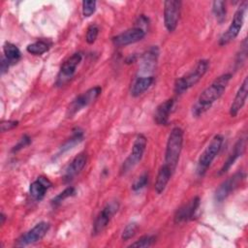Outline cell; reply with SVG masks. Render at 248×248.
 <instances>
[{"instance_id": "6da1fadb", "label": "cell", "mask_w": 248, "mask_h": 248, "mask_svg": "<svg viewBox=\"0 0 248 248\" xmlns=\"http://www.w3.org/2000/svg\"><path fill=\"white\" fill-rule=\"evenodd\" d=\"M231 79V73L223 74L214 79V81L200 94L197 102L192 108V114L195 117H199L206 112L212 107V105L224 94Z\"/></svg>"}, {"instance_id": "7a4b0ae2", "label": "cell", "mask_w": 248, "mask_h": 248, "mask_svg": "<svg viewBox=\"0 0 248 248\" xmlns=\"http://www.w3.org/2000/svg\"><path fill=\"white\" fill-rule=\"evenodd\" d=\"M183 137L184 132L180 127H174L170 131L165 152V161L164 164L169 167V169L174 172L178 165L180 154L183 146Z\"/></svg>"}, {"instance_id": "3957f363", "label": "cell", "mask_w": 248, "mask_h": 248, "mask_svg": "<svg viewBox=\"0 0 248 248\" xmlns=\"http://www.w3.org/2000/svg\"><path fill=\"white\" fill-rule=\"evenodd\" d=\"M209 68V61L207 59H202L198 61L194 69H192L187 75L178 78L174 82V92L178 95L183 94L192 86L196 85L205 75Z\"/></svg>"}, {"instance_id": "277c9868", "label": "cell", "mask_w": 248, "mask_h": 248, "mask_svg": "<svg viewBox=\"0 0 248 248\" xmlns=\"http://www.w3.org/2000/svg\"><path fill=\"white\" fill-rule=\"evenodd\" d=\"M224 138L222 135H215L213 139L210 140V142L207 144L203 152L201 154L199 161H198V168L197 172L200 176H203L210 167L211 163L215 159V157L218 155L221 146L223 144Z\"/></svg>"}, {"instance_id": "5b68a950", "label": "cell", "mask_w": 248, "mask_h": 248, "mask_svg": "<svg viewBox=\"0 0 248 248\" xmlns=\"http://www.w3.org/2000/svg\"><path fill=\"white\" fill-rule=\"evenodd\" d=\"M247 1H243L239 7L237 8L236 12L234 13V16L232 17V20L230 24V26L228 27L227 31L224 32L222 34V36L219 39V46H224L228 44H230L232 41H233L239 34L242 26H243V22H244V17H245V13L247 10Z\"/></svg>"}, {"instance_id": "8992f818", "label": "cell", "mask_w": 248, "mask_h": 248, "mask_svg": "<svg viewBox=\"0 0 248 248\" xmlns=\"http://www.w3.org/2000/svg\"><path fill=\"white\" fill-rule=\"evenodd\" d=\"M146 144H147L146 137L142 134L138 135L133 143L131 153L129 154L127 159L122 164V167L120 170L121 174L127 173L140 162V160L142 159V156L144 154Z\"/></svg>"}, {"instance_id": "52a82bcc", "label": "cell", "mask_w": 248, "mask_h": 248, "mask_svg": "<svg viewBox=\"0 0 248 248\" xmlns=\"http://www.w3.org/2000/svg\"><path fill=\"white\" fill-rule=\"evenodd\" d=\"M101 93H102V87L97 85V86L89 88L82 94L77 96L68 106L67 112H66L67 117L74 116L80 109L89 106L101 95Z\"/></svg>"}, {"instance_id": "ba28073f", "label": "cell", "mask_w": 248, "mask_h": 248, "mask_svg": "<svg viewBox=\"0 0 248 248\" xmlns=\"http://www.w3.org/2000/svg\"><path fill=\"white\" fill-rule=\"evenodd\" d=\"M119 209V202L117 201L108 202L98 213L92 228V235L100 234L109 224L113 215Z\"/></svg>"}, {"instance_id": "9c48e42d", "label": "cell", "mask_w": 248, "mask_h": 248, "mask_svg": "<svg viewBox=\"0 0 248 248\" xmlns=\"http://www.w3.org/2000/svg\"><path fill=\"white\" fill-rule=\"evenodd\" d=\"M50 228V224L46 221L39 222L32 229L27 231L25 233L21 234L16 241V246L24 247L30 244H34L40 241L46 234Z\"/></svg>"}, {"instance_id": "30bf717a", "label": "cell", "mask_w": 248, "mask_h": 248, "mask_svg": "<svg viewBox=\"0 0 248 248\" xmlns=\"http://www.w3.org/2000/svg\"><path fill=\"white\" fill-rule=\"evenodd\" d=\"M181 5V1L177 0H167L164 2V24L169 32H173L177 27Z\"/></svg>"}, {"instance_id": "8fae6325", "label": "cell", "mask_w": 248, "mask_h": 248, "mask_svg": "<svg viewBox=\"0 0 248 248\" xmlns=\"http://www.w3.org/2000/svg\"><path fill=\"white\" fill-rule=\"evenodd\" d=\"M82 60V53L81 52H75L72 56H70L61 66L60 71L57 76L56 85L62 86L66 82H68L75 75L78 66L80 64Z\"/></svg>"}, {"instance_id": "7c38bea8", "label": "cell", "mask_w": 248, "mask_h": 248, "mask_svg": "<svg viewBox=\"0 0 248 248\" xmlns=\"http://www.w3.org/2000/svg\"><path fill=\"white\" fill-rule=\"evenodd\" d=\"M246 177L245 172L237 171L228 179H226L220 186L217 188L215 192V200L219 202H223L232 192H233L238 186L244 181Z\"/></svg>"}, {"instance_id": "4fadbf2b", "label": "cell", "mask_w": 248, "mask_h": 248, "mask_svg": "<svg viewBox=\"0 0 248 248\" xmlns=\"http://www.w3.org/2000/svg\"><path fill=\"white\" fill-rule=\"evenodd\" d=\"M145 34L146 31L144 29L135 26L112 37L111 41L115 46H126L128 45L140 42L144 38Z\"/></svg>"}, {"instance_id": "5bb4252c", "label": "cell", "mask_w": 248, "mask_h": 248, "mask_svg": "<svg viewBox=\"0 0 248 248\" xmlns=\"http://www.w3.org/2000/svg\"><path fill=\"white\" fill-rule=\"evenodd\" d=\"M200 198L195 197L190 200L187 203L180 206L174 214V223L180 224L190 220H193L196 217V213L200 206Z\"/></svg>"}, {"instance_id": "9a60e30c", "label": "cell", "mask_w": 248, "mask_h": 248, "mask_svg": "<svg viewBox=\"0 0 248 248\" xmlns=\"http://www.w3.org/2000/svg\"><path fill=\"white\" fill-rule=\"evenodd\" d=\"M86 163H87L86 153L81 152L78 155H77L65 170V173L63 176L64 180L66 182L73 180L84 169Z\"/></svg>"}, {"instance_id": "2e32d148", "label": "cell", "mask_w": 248, "mask_h": 248, "mask_svg": "<svg viewBox=\"0 0 248 248\" xmlns=\"http://www.w3.org/2000/svg\"><path fill=\"white\" fill-rule=\"evenodd\" d=\"M247 95H248V78L246 77L243 82L241 83V85L239 86L234 96V99L230 107V115L232 117H235L240 111V109L243 108L247 99Z\"/></svg>"}, {"instance_id": "e0dca14e", "label": "cell", "mask_w": 248, "mask_h": 248, "mask_svg": "<svg viewBox=\"0 0 248 248\" xmlns=\"http://www.w3.org/2000/svg\"><path fill=\"white\" fill-rule=\"evenodd\" d=\"M52 186L51 181L44 176H39L36 180H34L29 187V194L35 201H42L46 193V191Z\"/></svg>"}, {"instance_id": "ac0fdd59", "label": "cell", "mask_w": 248, "mask_h": 248, "mask_svg": "<svg viewBox=\"0 0 248 248\" xmlns=\"http://www.w3.org/2000/svg\"><path fill=\"white\" fill-rule=\"evenodd\" d=\"M245 146H246V138L244 137V138L239 139L236 141V143L234 144V147H233L232 153L230 154V156L228 157V159L226 160V162L222 166V168L219 171V175H222V174L226 173L231 169V167L234 164V162L244 153Z\"/></svg>"}, {"instance_id": "d6986e66", "label": "cell", "mask_w": 248, "mask_h": 248, "mask_svg": "<svg viewBox=\"0 0 248 248\" xmlns=\"http://www.w3.org/2000/svg\"><path fill=\"white\" fill-rule=\"evenodd\" d=\"M159 57V48L156 46H153L149 47L142 55L141 57V63H140V69L143 73H150L154 71L157 65Z\"/></svg>"}, {"instance_id": "ffe728a7", "label": "cell", "mask_w": 248, "mask_h": 248, "mask_svg": "<svg viewBox=\"0 0 248 248\" xmlns=\"http://www.w3.org/2000/svg\"><path fill=\"white\" fill-rule=\"evenodd\" d=\"M174 101L173 99H168L164 102H162L155 110L154 113V121L158 125H168L170 114L171 112V109L173 108Z\"/></svg>"}, {"instance_id": "44dd1931", "label": "cell", "mask_w": 248, "mask_h": 248, "mask_svg": "<svg viewBox=\"0 0 248 248\" xmlns=\"http://www.w3.org/2000/svg\"><path fill=\"white\" fill-rule=\"evenodd\" d=\"M172 174L173 172L169 169V167H167L165 164L161 166L154 184V190L157 194H162L165 191Z\"/></svg>"}, {"instance_id": "7402d4cb", "label": "cell", "mask_w": 248, "mask_h": 248, "mask_svg": "<svg viewBox=\"0 0 248 248\" xmlns=\"http://www.w3.org/2000/svg\"><path fill=\"white\" fill-rule=\"evenodd\" d=\"M155 78L153 76H142L138 77L131 87V94L134 97H139L144 93L154 82Z\"/></svg>"}, {"instance_id": "603a6c76", "label": "cell", "mask_w": 248, "mask_h": 248, "mask_svg": "<svg viewBox=\"0 0 248 248\" xmlns=\"http://www.w3.org/2000/svg\"><path fill=\"white\" fill-rule=\"evenodd\" d=\"M3 52H4L3 56L8 60L10 65L16 64L21 58V53L19 48L15 44L10 42H6L4 44Z\"/></svg>"}, {"instance_id": "cb8c5ba5", "label": "cell", "mask_w": 248, "mask_h": 248, "mask_svg": "<svg viewBox=\"0 0 248 248\" xmlns=\"http://www.w3.org/2000/svg\"><path fill=\"white\" fill-rule=\"evenodd\" d=\"M82 140H83V131L80 130L79 128H75L73 130L72 137L70 139H68V140L60 147L58 154H62V153L72 149L75 145L79 143Z\"/></svg>"}, {"instance_id": "d4e9b609", "label": "cell", "mask_w": 248, "mask_h": 248, "mask_svg": "<svg viewBox=\"0 0 248 248\" xmlns=\"http://www.w3.org/2000/svg\"><path fill=\"white\" fill-rule=\"evenodd\" d=\"M50 47V43L48 41L40 40L35 43L29 44L26 46L27 52L33 54V55H42L45 52H46Z\"/></svg>"}, {"instance_id": "484cf974", "label": "cell", "mask_w": 248, "mask_h": 248, "mask_svg": "<svg viewBox=\"0 0 248 248\" xmlns=\"http://www.w3.org/2000/svg\"><path fill=\"white\" fill-rule=\"evenodd\" d=\"M212 12L219 23H223L226 20V3L224 1H214L212 4Z\"/></svg>"}, {"instance_id": "4316f807", "label": "cell", "mask_w": 248, "mask_h": 248, "mask_svg": "<svg viewBox=\"0 0 248 248\" xmlns=\"http://www.w3.org/2000/svg\"><path fill=\"white\" fill-rule=\"evenodd\" d=\"M76 195V189L74 187H67L64 189L62 192H60L58 195H56L52 200H51V204L53 206L59 205L63 201H65L68 198H71Z\"/></svg>"}, {"instance_id": "83f0119b", "label": "cell", "mask_w": 248, "mask_h": 248, "mask_svg": "<svg viewBox=\"0 0 248 248\" xmlns=\"http://www.w3.org/2000/svg\"><path fill=\"white\" fill-rule=\"evenodd\" d=\"M156 241L155 235H143L140 237L138 240H136L134 243H132L129 247H138V248H144V247H150L154 242Z\"/></svg>"}, {"instance_id": "f1b7e54d", "label": "cell", "mask_w": 248, "mask_h": 248, "mask_svg": "<svg viewBox=\"0 0 248 248\" xmlns=\"http://www.w3.org/2000/svg\"><path fill=\"white\" fill-rule=\"evenodd\" d=\"M138 224L136 222H132V223H129L123 230L122 232V234H121V238L122 240L124 241H127L129 239H131L137 232L138 231Z\"/></svg>"}, {"instance_id": "f546056e", "label": "cell", "mask_w": 248, "mask_h": 248, "mask_svg": "<svg viewBox=\"0 0 248 248\" xmlns=\"http://www.w3.org/2000/svg\"><path fill=\"white\" fill-rule=\"evenodd\" d=\"M98 35H99V27L96 24L89 25L87 28V31H86V35H85V40H86L87 44L92 45L93 43H95Z\"/></svg>"}, {"instance_id": "4dcf8cb0", "label": "cell", "mask_w": 248, "mask_h": 248, "mask_svg": "<svg viewBox=\"0 0 248 248\" xmlns=\"http://www.w3.org/2000/svg\"><path fill=\"white\" fill-rule=\"evenodd\" d=\"M96 1H83L82 2V15L84 17L91 16L96 11Z\"/></svg>"}, {"instance_id": "1f68e13d", "label": "cell", "mask_w": 248, "mask_h": 248, "mask_svg": "<svg viewBox=\"0 0 248 248\" xmlns=\"http://www.w3.org/2000/svg\"><path fill=\"white\" fill-rule=\"evenodd\" d=\"M148 183V174L147 173H143L141 174L132 185V190L137 192L140 191L141 189H143Z\"/></svg>"}, {"instance_id": "d6a6232c", "label": "cell", "mask_w": 248, "mask_h": 248, "mask_svg": "<svg viewBox=\"0 0 248 248\" xmlns=\"http://www.w3.org/2000/svg\"><path fill=\"white\" fill-rule=\"evenodd\" d=\"M236 64L238 65H242L244 63V61L246 60V57H247V39L245 38L242 42V45L240 46V52L237 54L236 56Z\"/></svg>"}, {"instance_id": "836d02e7", "label": "cell", "mask_w": 248, "mask_h": 248, "mask_svg": "<svg viewBox=\"0 0 248 248\" xmlns=\"http://www.w3.org/2000/svg\"><path fill=\"white\" fill-rule=\"evenodd\" d=\"M31 143V139L28 135H23L21 139L18 140V142L12 148V152H17L20 149L24 148L25 146L29 145Z\"/></svg>"}, {"instance_id": "e575fe53", "label": "cell", "mask_w": 248, "mask_h": 248, "mask_svg": "<svg viewBox=\"0 0 248 248\" xmlns=\"http://www.w3.org/2000/svg\"><path fill=\"white\" fill-rule=\"evenodd\" d=\"M18 125V121L17 120H3L0 124L1 126V132H7L10 130H13L14 128H16Z\"/></svg>"}, {"instance_id": "d590c367", "label": "cell", "mask_w": 248, "mask_h": 248, "mask_svg": "<svg viewBox=\"0 0 248 248\" xmlns=\"http://www.w3.org/2000/svg\"><path fill=\"white\" fill-rule=\"evenodd\" d=\"M10 66H11V65H10V63L8 62V60H7L4 56H2V57H1V74L3 75L4 73H6V72L8 71V69H9Z\"/></svg>"}, {"instance_id": "8d00e7d4", "label": "cell", "mask_w": 248, "mask_h": 248, "mask_svg": "<svg viewBox=\"0 0 248 248\" xmlns=\"http://www.w3.org/2000/svg\"><path fill=\"white\" fill-rule=\"evenodd\" d=\"M0 219H1L0 224H1V225H4L5 220H6V215H5L3 212H1V214H0Z\"/></svg>"}]
</instances>
